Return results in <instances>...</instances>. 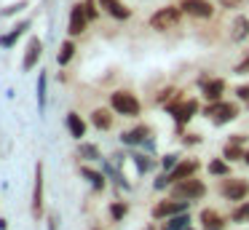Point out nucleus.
I'll list each match as a JSON object with an SVG mask.
<instances>
[{"label":"nucleus","mask_w":249,"mask_h":230,"mask_svg":"<svg viewBox=\"0 0 249 230\" xmlns=\"http://www.w3.org/2000/svg\"><path fill=\"white\" fill-rule=\"evenodd\" d=\"M110 107H113L118 115H126V118L140 115V110H142L140 99H137L131 91H113V94H110Z\"/></svg>","instance_id":"f257e3e1"},{"label":"nucleus","mask_w":249,"mask_h":230,"mask_svg":"<svg viewBox=\"0 0 249 230\" xmlns=\"http://www.w3.org/2000/svg\"><path fill=\"white\" fill-rule=\"evenodd\" d=\"M179 16H182V8H177V5H163V8H158L150 16V27L158 32H166L179 21Z\"/></svg>","instance_id":"f03ea898"},{"label":"nucleus","mask_w":249,"mask_h":230,"mask_svg":"<svg viewBox=\"0 0 249 230\" xmlns=\"http://www.w3.org/2000/svg\"><path fill=\"white\" fill-rule=\"evenodd\" d=\"M174 198H179V201H190V198H201L206 193V185L201 179H196V177H188V179H179L174 182Z\"/></svg>","instance_id":"7ed1b4c3"},{"label":"nucleus","mask_w":249,"mask_h":230,"mask_svg":"<svg viewBox=\"0 0 249 230\" xmlns=\"http://www.w3.org/2000/svg\"><path fill=\"white\" fill-rule=\"evenodd\" d=\"M206 115L212 118V123H214V126H225V123H231L233 118L238 115V107L236 105H231V102H214V105L212 107H206Z\"/></svg>","instance_id":"20e7f679"},{"label":"nucleus","mask_w":249,"mask_h":230,"mask_svg":"<svg viewBox=\"0 0 249 230\" xmlns=\"http://www.w3.org/2000/svg\"><path fill=\"white\" fill-rule=\"evenodd\" d=\"M40 56H43V40H40L38 35H33L27 40V48H24V59H22V70L24 72H30V70L38 67Z\"/></svg>","instance_id":"39448f33"},{"label":"nucleus","mask_w":249,"mask_h":230,"mask_svg":"<svg viewBox=\"0 0 249 230\" xmlns=\"http://www.w3.org/2000/svg\"><path fill=\"white\" fill-rule=\"evenodd\" d=\"M33 217H43V163H35V182H33Z\"/></svg>","instance_id":"423d86ee"},{"label":"nucleus","mask_w":249,"mask_h":230,"mask_svg":"<svg viewBox=\"0 0 249 230\" xmlns=\"http://www.w3.org/2000/svg\"><path fill=\"white\" fill-rule=\"evenodd\" d=\"M89 27V16H86V8H83V3H75L70 8V21H67V32H70V37H78L83 35Z\"/></svg>","instance_id":"0eeeda50"},{"label":"nucleus","mask_w":249,"mask_h":230,"mask_svg":"<svg viewBox=\"0 0 249 230\" xmlns=\"http://www.w3.org/2000/svg\"><path fill=\"white\" fill-rule=\"evenodd\" d=\"M220 190L228 201H244L249 195V182L247 179H225Z\"/></svg>","instance_id":"6e6552de"},{"label":"nucleus","mask_w":249,"mask_h":230,"mask_svg":"<svg viewBox=\"0 0 249 230\" xmlns=\"http://www.w3.org/2000/svg\"><path fill=\"white\" fill-rule=\"evenodd\" d=\"M179 8H182L185 14L196 16V19H209V16L214 14V8H212L209 0H182Z\"/></svg>","instance_id":"1a4fd4ad"},{"label":"nucleus","mask_w":249,"mask_h":230,"mask_svg":"<svg viewBox=\"0 0 249 230\" xmlns=\"http://www.w3.org/2000/svg\"><path fill=\"white\" fill-rule=\"evenodd\" d=\"M30 27H33V19H22L19 24H14L8 32H3V35H0V48H14V46H17V40L30 30Z\"/></svg>","instance_id":"9d476101"},{"label":"nucleus","mask_w":249,"mask_h":230,"mask_svg":"<svg viewBox=\"0 0 249 230\" xmlns=\"http://www.w3.org/2000/svg\"><path fill=\"white\" fill-rule=\"evenodd\" d=\"M188 212V201H179V198H174V201H161L156 209H153V217L156 219H163V217H174V214H182Z\"/></svg>","instance_id":"9b49d317"},{"label":"nucleus","mask_w":249,"mask_h":230,"mask_svg":"<svg viewBox=\"0 0 249 230\" xmlns=\"http://www.w3.org/2000/svg\"><path fill=\"white\" fill-rule=\"evenodd\" d=\"M198 86H201V91H204V96L209 102H220V96H222V91H225V80L222 78H201L198 80Z\"/></svg>","instance_id":"f8f14e48"},{"label":"nucleus","mask_w":249,"mask_h":230,"mask_svg":"<svg viewBox=\"0 0 249 230\" xmlns=\"http://www.w3.org/2000/svg\"><path fill=\"white\" fill-rule=\"evenodd\" d=\"M99 8H102L105 14H110L113 19H121V21H126L131 16V8L124 0H99Z\"/></svg>","instance_id":"ddd939ff"},{"label":"nucleus","mask_w":249,"mask_h":230,"mask_svg":"<svg viewBox=\"0 0 249 230\" xmlns=\"http://www.w3.org/2000/svg\"><path fill=\"white\" fill-rule=\"evenodd\" d=\"M198 160L196 158H188V160H179L177 166H174L172 171H169V177H172V182H179V179H188V177H193L196 171H198Z\"/></svg>","instance_id":"4468645a"},{"label":"nucleus","mask_w":249,"mask_h":230,"mask_svg":"<svg viewBox=\"0 0 249 230\" xmlns=\"http://www.w3.org/2000/svg\"><path fill=\"white\" fill-rule=\"evenodd\" d=\"M65 123H67V131H70L72 139H78V142H81V139L86 137V121H83L78 112H67Z\"/></svg>","instance_id":"2eb2a0df"},{"label":"nucleus","mask_w":249,"mask_h":230,"mask_svg":"<svg viewBox=\"0 0 249 230\" xmlns=\"http://www.w3.org/2000/svg\"><path fill=\"white\" fill-rule=\"evenodd\" d=\"M201 225H204L206 230H222L225 228V219H222V214L214 212V209H204V212H201Z\"/></svg>","instance_id":"dca6fc26"},{"label":"nucleus","mask_w":249,"mask_h":230,"mask_svg":"<svg viewBox=\"0 0 249 230\" xmlns=\"http://www.w3.org/2000/svg\"><path fill=\"white\" fill-rule=\"evenodd\" d=\"M147 137H150V128H147V126H137V128H131V131L121 134V142H124V144H134V147H137V144H142Z\"/></svg>","instance_id":"f3484780"},{"label":"nucleus","mask_w":249,"mask_h":230,"mask_svg":"<svg viewBox=\"0 0 249 230\" xmlns=\"http://www.w3.org/2000/svg\"><path fill=\"white\" fill-rule=\"evenodd\" d=\"M91 126L99 128V131H107V128L113 126V112L105 110V107H97V110L91 112Z\"/></svg>","instance_id":"a211bd4d"},{"label":"nucleus","mask_w":249,"mask_h":230,"mask_svg":"<svg viewBox=\"0 0 249 230\" xmlns=\"http://www.w3.org/2000/svg\"><path fill=\"white\" fill-rule=\"evenodd\" d=\"M35 94H38V110L46 112V102H49V72L38 75V86H35Z\"/></svg>","instance_id":"6ab92c4d"},{"label":"nucleus","mask_w":249,"mask_h":230,"mask_svg":"<svg viewBox=\"0 0 249 230\" xmlns=\"http://www.w3.org/2000/svg\"><path fill=\"white\" fill-rule=\"evenodd\" d=\"M81 177L91 182L94 190H105V185H107V182H105L107 174H105V171H94V169H89V166H81Z\"/></svg>","instance_id":"aec40b11"},{"label":"nucleus","mask_w":249,"mask_h":230,"mask_svg":"<svg viewBox=\"0 0 249 230\" xmlns=\"http://www.w3.org/2000/svg\"><path fill=\"white\" fill-rule=\"evenodd\" d=\"M75 51H78L75 43H72V40H65V43L59 46V53H56V64H59V67H67V64L72 62V56H75Z\"/></svg>","instance_id":"412c9836"},{"label":"nucleus","mask_w":249,"mask_h":230,"mask_svg":"<svg viewBox=\"0 0 249 230\" xmlns=\"http://www.w3.org/2000/svg\"><path fill=\"white\" fill-rule=\"evenodd\" d=\"M231 37H233V40H244V37H249V19H247V16H238V19L233 21Z\"/></svg>","instance_id":"4be33fe9"},{"label":"nucleus","mask_w":249,"mask_h":230,"mask_svg":"<svg viewBox=\"0 0 249 230\" xmlns=\"http://www.w3.org/2000/svg\"><path fill=\"white\" fill-rule=\"evenodd\" d=\"M78 155L86 158V160H102L99 147H97V144H91V142H81V144H78Z\"/></svg>","instance_id":"5701e85b"},{"label":"nucleus","mask_w":249,"mask_h":230,"mask_svg":"<svg viewBox=\"0 0 249 230\" xmlns=\"http://www.w3.org/2000/svg\"><path fill=\"white\" fill-rule=\"evenodd\" d=\"M188 228H190V217L182 212V214H174V217L166 222V228H163V230H188Z\"/></svg>","instance_id":"b1692460"},{"label":"nucleus","mask_w":249,"mask_h":230,"mask_svg":"<svg viewBox=\"0 0 249 230\" xmlns=\"http://www.w3.org/2000/svg\"><path fill=\"white\" fill-rule=\"evenodd\" d=\"M244 144H236V142H228L225 150H222V155H225L228 160H244Z\"/></svg>","instance_id":"393cba45"},{"label":"nucleus","mask_w":249,"mask_h":230,"mask_svg":"<svg viewBox=\"0 0 249 230\" xmlns=\"http://www.w3.org/2000/svg\"><path fill=\"white\" fill-rule=\"evenodd\" d=\"M27 5H30V0H17V3L6 5V8H0V16H3V19H8V16H17V14H22Z\"/></svg>","instance_id":"a878e982"},{"label":"nucleus","mask_w":249,"mask_h":230,"mask_svg":"<svg viewBox=\"0 0 249 230\" xmlns=\"http://www.w3.org/2000/svg\"><path fill=\"white\" fill-rule=\"evenodd\" d=\"M126 214H129V203H124V201H113V203H110V217H113V222H121Z\"/></svg>","instance_id":"bb28decb"},{"label":"nucleus","mask_w":249,"mask_h":230,"mask_svg":"<svg viewBox=\"0 0 249 230\" xmlns=\"http://www.w3.org/2000/svg\"><path fill=\"white\" fill-rule=\"evenodd\" d=\"M134 163H137V169L145 174V171H150L153 166H156V160L150 158V155H142V153H134Z\"/></svg>","instance_id":"cd10ccee"},{"label":"nucleus","mask_w":249,"mask_h":230,"mask_svg":"<svg viewBox=\"0 0 249 230\" xmlns=\"http://www.w3.org/2000/svg\"><path fill=\"white\" fill-rule=\"evenodd\" d=\"M228 171H231V166L225 163V160H212L209 163V174H214V177H222V174H228Z\"/></svg>","instance_id":"c85d7f7f"},{"label":"nucleus","mask_w":249,"mask_h":230,"mask_svg":"<svg viewBox=\"0 0 249 230\" xmlns=\"http://www.w3.org/2000/svg\"><path fill=\"white\" fill-rule=\"evenodd\" d=\"M83 8H86L89 21H94L99 16V0H86V3H83Z\"/></svg>","instance_id":"c756f323"},{"label":"nucleus","mask_w":249,"mask_h":230,"mask_svg":"<svg viewBox=\"0 0 249 230\" xmlns=\"http://www.w3.org/2000/svg\"><path fill=\"white\" fill-rule=\"evenodd\" d=\"M249 219V203H241V206L233 212V222H247Z\"/></svg>","instance_id":"7c9ffc66"},{"label":"nucleus","mask_w":249,"mask_h":230,"mask_svg":"<svg viewBox=\"0 0 249 230\" xmlns=\"http://www.w3.org/2000/svg\"><path fill=\"white\" fill-rule=\"evenodd\" d=\"M177 163H179V160H177V155H174V153H169V155H163V158H161V166H163L166 171H172Z\"/></svg>","instance_id":"2f4dec72"},{"label":"nucleus","mask_w":249,"mask_h":230,"mask_svg":"<svg viewBox=\"0 0 249 230\" xmlns=\"http://www.w3.org/2000/svg\"><path fill=\"white\" fill-rule=\"evenodd\" d=\"M169 182H172V177H169V174H158L156 182H153V187H156V190H163V187H169Z\"/></svg>","instance_id":"473e14b6"},{"label":"nucleus","mask_w":249,"mask_h":230,"mask_svg":"<svg viewBox=\"0 0 249 230\" xmlns=\"http://www.w3.org/2000/svg\"><path fill=\"white\" fill-rule=\"evenodd\" d=\"M233 72H238V75H241V72H249V51H247V56H244L241 62L233 67Z\"/></svg>","instance_id":"72a5a7b5"},{"label":"nucleus","mask_w":249,"mask_h":230,"mask_svg":"<svg viewBox=\"0 0 249 230\" xmlns=\"http://www.w3.org/2000/svg\"><path fill=\"white\" fill-rule=\"evenodd\" d=\"M236 94H238V99H247V102H249V83L238 86V88H236Z\"/></svg>","instance_id":"f704fd0d"},{"label":"nucleus","mask_w":249,"mask_h":230,"mask_svg":"<svg viewBox=\"0 0 249 230\" xmlns=\"http://www.w3.org/2000/svg\"><path fill=\"white\" fill-rule=\"evenodd\" d=\"M241 3H244V0H220V5H222V8H238Z\"/></svg>","instance_id":"c9c22d12"},{"label":"nucleus","mask_w":249,"mask_h":230,"mask_svg":"<svg viewBox=\"0 0 249 230\" xmlns=\"http://www.w3.org/2000/svg\"><path fill=\"white\" fill-rule=\"evenodd\" d=\"M231 142H236V144H247V142H249V137H247V134H233Z\"/></svg>","instance_id":"e433bc0d"},{"label":"nucleus","mask_w":249,"mask_h":230,"mask_svg":"<svg viewBox=\"0 0 249 230\" xmlns=\"http://www.w3.org/2000/svg\"><path fill=\"white\" fill-rule=\"evenodd\" d=\"M182 142H185V144H196V142H201V137H198V134H185Z\"/></svg>","instance_id":"4c0bfd02"},{"label":"nucleus","mask_w":249,"mask_h":230,"mask_svg":"<svg viewBox=\"0 0 249 230\" xmlns=\"http://www.w3.org/2000/svg\"><path fill=\"white\" fill-rule=\"evenodd\" d=\"M142 147H145L147 153H153V150H156V139H150V137H147L145 142H142Z\"/></svg>","instance_id":"58836bf2"},{"label":"nucleus","mask_w":249,"mask_h":230,"mask_svg":"<svg viewBox=\"0 0 249 230\" xmlns=\"http://www.w3.org/2000/svg\"><path fill=\"white\" fill-rule=\"evenodd\" d=\"M56 225H59V219H56V214H49V230H56Z\"/></svg>","instance_id":"ea45409f"},{"label":"nucleus","mask_w":249,"mask_h":230,"mask_svg":"<svg viewBox=\"0 0 249 230\" xmlns=\"http://www.w3.org/2000/svg\"><path fill=\"white\" fill-rule=\"evenodd\" d=\"M8 228V219H0V230H6Z\"/></svg>","instance_id":"a19ab883"},{"label":"nucleus","mask_w":249,"mask_h":230,"mask_svg":"<svg viewBox=\"0 0 249 230\" xmlns=\"http://www.w3.org/2000/svg\"><path fill=\"white\" fill-rule=\"evenodd\" d=\"M244 163H249V150H247V153H244Z\"/></svg>","instance_id":"79ce46f5"}]
</instances>
